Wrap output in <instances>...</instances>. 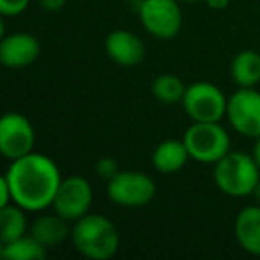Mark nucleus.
<instances>
[{
    "instance_id": "nucleus-24",
    "label": "nucleus",
    "mask_w": 260,
    "mask_h": 260,
    "mask_svg": "<svg viewBox=\"0 0 260 260\" xmlns=\"http://www.w3.org/2000/svg\"><path fill=\"white\" fill-rule=\"evenodd\" d=\"M203 2L214 11H221V9L228 8V4H230V0H203Z\"/></svg>"
},
{
    "instance_id": "nucleus-12",
    "label": "nucleus",
    "mask_w": 260,
    "mask_h": 260,
    "mask_svg": "<svg viewBox=\"0 0 260 260\" xmlns=\"http://www.w3.org/2000/svg\"><path fill=\"white\" fill-rule=\"evenodd\" d=\"M105 54L114 64L123 68H134L143 62L146 48L138 34L128 32L125 29H116L105 38Z\"/></svg>"
},
{
    "instance_id": "nucleus-17",
    "label": "nucleus",
    "mask_w": 260,
    "mask_h": 260,
    "mask_svg": "<svg viewBox=\"0 0 260 260\" xmlns=\"http://www.w3.org/2000/svg\"><path fill=\"white\" fill-rule=\"evenodd\" d=\"M29 221H27V210L16 203L0 207V242H11L22 235L29 234Z\"/></svg>"
},
{
    "instance_id": "nucleus-21",
    "label": "nucleus",
    "mask_w": 260,
    "mask_h": 260,
    "mask_svg": "<svg viewBox=\"0 0 260 260\" xmlns=\"http://www.w3.org/2000/svg\"><path fill=\"white\" fill-rule=\"evenodd\" d=\"M30 0H0V13L2 16H20L27 11Z\"/></svg>"
},
{
    "instance_id": "nucleus-6",
    "label": "nucleus",
    "mask_w": 260,
    "mask_h": 260,
    "mask_svg": "<svg viewBox=\"0 0 260 260\" xmlns=\"http://www.w3.org/2000/svg\"><path fill=\"white\" fill-rule=\"evenodd\" d=\"M138 15L143 29L157 40H173L184 25L178 0H141Z\"/></svg>"
},
{
    "instance_id": "nucleus-3",
    "label": "nucleus",
    "mask_w": 260,
    "mask_h": 260,
    "mask_svg": "<svg viewBox=\"0 0 260 260\" xmlns=\"http://www.w3.org/2000/svg\"><path fill=\"white\" fill-rule=\"evenodd\" d=\"M260 180V168L251 153L228 152L214 164V184L223 194L232 198L251 196Z\"/></svg>"
},
{
    "instance_id": "nucleus-22",
    "label": "nucleus",
    "mask_w": 260,
    "mask_h": 260,
    "mask_svg": "<svg viewBox=\"0 0 260 260\" xmlns=\"http://www.w3.org/2000/svg\"><path fill=\"white\" fill-rule=\"evenodd\" d=\"M0 194H2L0 207L11 205V203H13V192H11V187H9L8 180H6V177L0 178Z\"/></svg>"
},
{
    "instance_id": "nucleus-13",
    "label": "nucleus",
    "mask_w": 260,
    "mask_h": 260,
    "mask_svg": "<svg viewBox=\"0 0 260 260\" xmlns=\"http://www.w3.org/2000/svg\"><path fill=\"white\" fill-rule=\"evenodd\" d=\"M234 235L246 253L260 256V203L239 210L234 223Z\"/></svg>"
},
{
    "instance_id": "nucleus-8",
    "label": "nucleus",
    "mask_w": 260,
    "mask_h": 260,
    "mask_svg": "<svg viewBox=\"0 0 260 260\" xmlns=\"http://www.w3.org/2000/svg\"><path fill=\"white\" fill-rule=\"evenodd\" d=\"M91 205H93L91 182L80 175H72V177L62 178L54 203H52V209L66 221L75 223L77 219L89 214Z\"/></svg>"
},
{
    "instance_id": "nucleus-9",
    "label": "nucleus",
    "mask_w": 260,
    "mask_h": 260,
    "mask_svg": "<svg viewBox=\"0 0 260 260\" xmlns=\"http://www.w3.org/2000/svg\"><path fill=\"white\" fill-rule=\"evenodd\" d=\"M226 118L232 128L244 138L260 136V91L253 87H239L230 94Z\"/></svg>"
},
{
    "instance_id": "nucleus-23",
    "label": "nucleus",
    "mask_w": 260,
    "mask_h": 260,
    "mask_svg": "<svg viewBox=\"0 0 260 260\" xmlns=\"http://www.w3.org/2000/svg\"><path fill=\"white\" fill-rule=\"evenodd\" d=\"M38 2H40V6L45 9V11L55 13V11H61V9L64 8V4L68 2V0H38Z\"/></svg>"
},
{
    "instance_id": "nucleus-1",
    "label": "nucleus",
    "mask_w": 260,
    "mask_h": 260,
    "mask_svg": "<svg viewBox=\"0 0 260 260\" xmlns=\"http://www.w3.org/2000/svg\"><path fill=\"white\" fill-rule=\"evenodd\" d=\"M13 192V203L27 212H41L54 203L62 182L59 166L43 153L30 152L11 160L4 173Z\"/></svg>"
},
{
    "instance_id": "nucleus-16",
    "label": "nucleus",
    "mask_w": 260,
    "mask_h": 260,
    "mask_svg": "<svg viewBox=\"0 0 260 260\" xmlns=\"http://www.w3.org/2000/svg\"><path fill=\"white\" fill-rule=\"evenodd\" d=\"M230 72L239 87H255L260 82V54L255 50L239 52L232 61Z\"/></svg>"
},
{
    "instance_id": "nucleus-20",
    "label": "nucleus",
    "mask_w": 260,
    "mask_h": 260,
    "mask_svg": "<svg viewBox=\"0 0 260 260\" xmlns=\"http://www.w3.org/2000/svg\"><path fill=\"white\" fill-rule=\"evenodd\" d=\"M118 171H119L118 162H116L112 157H102V159H98L96 164H94V173H96V177H100L102 180H105V182L111 180Z\"/></svg>"
},
{
    "instance_id": "nucleus-14",
    "label": "nucleus",
    "mask_w": 260,
    "mask_h": 260,
    "mask_svg": "<svg viewBox=\"0 0 260 260\" xmlns=\"http://www.w3.org/2000/svg\"><path fill=\"white\" fill-rule=\"evenodd\" d=\"M29 234L50 249L62 244L72 235V228H70V221H66L59 214H41L30 223Z\"/></svg>"
},
{
    "instance_id": "nucleus-26",
    "label": "nucleus",
    "mask_w": 260,
    "mask_h": 260,
    "mask_svg": "<svg viewBox=\"0 0 260 260\" xmlns=\"http://www.w3.org/2000/svg\"><path fill=\"white\" fill-rule=\"evenodd\" d=\"M251 196L256 200V203H260V180H258V184H256V187H255V191H253Z\"/></svg>"
},
{
    "instance_id": "nucleus-10",
    "label": "nucleus",
    "mask_w": 260,
    "mask_h": 260,
    "mask_svg": "<svg viewBox=\"0 0 260 260\" xmlns=\"http://www.w3.org/2000/svg\"><path fill=\"white\" fill-rule=\"evenodd\" d=\"M36 132L29 118L20 112H6L0 119V152L8 160H16L34 152Z\"/></svg>"
},
{
    "instance_id": "nucleus-15",
    "label": "nucleus",
    "mask_w": 260,
    "mask_h": 260,
    "mask_svg": "<svg viewBox=\"0 0 260 260\" xmlns=\"http://www.w3.org/2000/svg\"><path fill=\"white\" fill-rule=\"evenodd\" d=\"M191 155L187 152L184 139H168L162 141L152 153V166L162 175L178 173L189 162Z\"/></svg>"
},
{
    "instance_id": "nucleus-2",
    "label": "nucleus",
    "mask_w": 260,
    "mask_h": 260,
    "mask_svg": "<svg viewBox=\"0 0 260 260\" xmlns=\"http://www.w3.org/2000/svg\"><path fill=\"white\" fill-rule=\"evenodd\" d=\"M72 244L79 255L89 260H111L119 249V232L109 217L86 214L72 226Z\"/></svg>"
},
{
    "instance_id": "nucleus-11",
    "label": "nucleus",
    "mask_w": 260,
    "mask_h": 260,
    "mask_svg": "<svg viewBox=\"0 0 260 260\" xmlns=\"http://www.w3.org/2000/svg\"><path fill=\"white\" fill-rule=\"evenodd\" d=\"M40 54V41L29 32H13L0 41V61L6 68H27L38 61Z\"/></svg>"
},
{
    "instance_id": "nucleus-5",
    "label": "nucleus",
    "mask_w": 260,
    "mask_h": 260,
    "mask_svg": "<svg viewBox=\"0 0 260 260\" xmlns=\"http://www.w3.org/2000/svg\"><path fill=\"white\" fill-rule=\"evenodd\" d=\"M157 194V184L143 171L119 170L107 182V198L123 209H141L152 203Z\"/></svg>"
},
{
    "instance_id": "nucleus-18",
    "label": "nucleus",
    "mask_w": 260,
    "mask_h": 260,
    "mask_svg": "<svg viewBox=\"0 0 260 260\" xmlns=\"http://www.w3.org/2000/svg\"><path fill=\"white\" fill-rule=\"evenodd\" d=\"M0 255L9 260H43L48 255V248L43 246L34 235L25 234L0 248Z\"/></svg>"
},
{
    "instance_id": "nucleus-19",
    "label": "nucleus",
    "mask_w": 260,
    "mask_h": 260,
    "mask_svg": "<svg viewBox=\"0 0 260 260\" xmlns=\"http://www.w3.org/2000/svg\"><path fill=\"white\" fill-rule=\"evenodd\" d=\"M185 89H187V86L182 82L180 77L173 75V73H162L152 82L153 98L164 105L182 104Z\"/></svg>"
},
{
    "instance_id": "nucleus-27",
    "label": "nucleus",
    "mask_w": 260,
    "mask_h": 260,
    "mask_svg": "<svg viewBox=\"0 0 260 260\" xmlns=\"http://www.w3.org/2000/svg\"><path fill=\"white\" fill-rule=\"evenodd\" d=\"M180 4H194V2H200V0H178Z\"/></svg>"
},
{
    "instance_id": "nucleus-25",
    "label": "nucleus",
    "mask_w": 260,
    "mask_h": 260,
    "mask_svg": "<svg viewBox=\"0 0 260 260\" xmlns=\"http://www.w3.org/2000/svg\"><path fill=\"white\" fill-rule=\"evenodd\" d=\"M251 157L255 159L256 166L260 168V136L255 139V145H253V150H251Z\"/></svg>"
},
{
    "instance_id": "nucleus-7",
    "label": "nucleus",
    "mask_w": 260,
    "mask_h": 260,
    "mask_svg": "<svg viewBox=\"0 0 260 260\" xmlns=\"http://www.w3.org/2000/svg\"><path fill=\"white\" fill-rule=\"evenodd\" d=\"M228 98L212 82H192L182 98V107L191 121H221L226 118Z\"/></svg>"
},
{
    "instance_id": "nucleus-4",
    "label": "nucleus",
    "mask_w": 260,
    "mask_h": 260,
    "mask_svg": "<svg viewBox=\"0 0 260 260\" xmlns=\"http://www.w3.org/2000/svg\"><path fill=\"white\" fill-rule=\"evenodd\" d=\"M182 139L191 159L200 164L214 166L230 152V136L221 121H192Z\"/></svg>"
}]
</instances>
